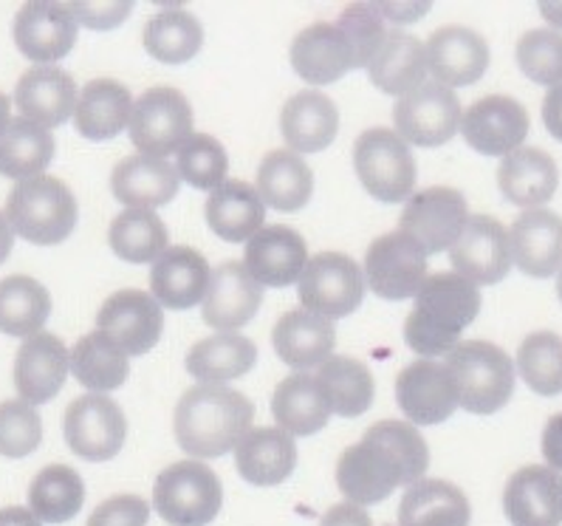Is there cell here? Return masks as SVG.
<instances>
[{"label": "cell", "mask_w": 562, "mask_h": 526, "mask_svg": "<svg viewBox=\"0 0 562 526\" xmlns=\"http://www.w3.org/2000/svg\"><path fill=\"white\" fill-rule=\"evenodd\" d=\"M224 504V484L204 461L165 467L153 484V510L170 526H210Z\"/></svg>", "instance_id": "8992f818"}, {"label": "cell", "mask_w": 562, "mask_h": 526, "mask_svg": "<svg viewBox=\"0 0 562 526\" xmlns=\"http://www.w3.org/2000/svg\"><path fill=\"white\" fill-rule=\"evenodd\" d=\"M77 97V82L60 66H32L14 88V105L23 120L46 131L71 120Z\"/></svg>", "instance_id": "cb8c5ba5"}, {"label": "cell", "mask_w": 562, "mask_h": 526, "mask_svg": "<svg viewBox=\"0 0 562 526\" xmlns=\"http://www.w3.org/2000/svg\"><path fill=\"white\" fill-rule=\"evenodd\" d=\"M192 105L179 88L156 86L147 88L131 111V142L142 156L165 159L179 154L181 145L192 136Z\"/></svg>", "instance_id": "ba28073f"}, {"label": "cell", "mask_w": 562, "mask_h": 526, "mask_svg": "<svg viewBox=\"0 0 562 526\" xmlns=\"http://www.w3.org/2000/svg\"><path fill=\"white\" fill-rule=\"evenodd\" d=\"M212 269L204 255L192 247H170L150 269V294L159 306L184 312L204 300Z\"/></svg>", "instance_id": "83f0119b"}, {"label": "cell", "mask_w": 562, "mask_h": 526, "mask_svg": "<svg viewBox=\"0 0 562 526\" xmlns=\"http://www.w3.org/2000/svg\"><path fill=\"white\" fill-rule=\"evenodd\" d=\"M529 111L515 97L492 93L463 111L461 134L483 156H509L529 136Z\"/></svg>", "instance_id": "9a60e30c"}, {"label": "cell", "mask_w": 562, "mask_h": 526, "mask_svg": "<svg viewBox=\"0 0 562 526\" xmlns=\"http://www.w3.org/2000/svg\"><path fill=\"white\" fill-rule=\"evenodd\" d=\"M97 332L127 357H142L161 340L165 309L145 289H120L97 312Z\"/></svg>", "instance_id": "4fadbf2b"}, {"label": "cell", "mask_w": 562, "mask_h": 526, "mask_svg": "<svg viewBox=\"0 0 562 526\" xmlns=\"http://www.w3.org/2000/svg\"><path fill=\"white\" fill-rule=\"evenodd\" d=\"M470 499L443 479H422L404 490L398 526H470Z\"/></svg>", "instance_id": "8d00e7d4"}, {"label": "cell", "mask_w": 562, "mask_h": 526, "mask_svg": "<svg viewBox=\"0 0 562 526\" xmlns=\"http://www.w3.org/2000/svg\"><path fill=\"white\" fill-rule=\"evenodd\" d=\"M263 287L246 272L244 260H224L212 269L204 294V323L221 334H238L258 314Z\"/></svg>", "instance_id": "d6986e66"}, {"label": "cell", "mask_w": 562, "mask_h": 526, "mask_svg": "<svg viewBox=\"0 0 562 526\" xmlns=\"http://www.w3.org/2000/svg\"><path fill=\"white\" fill-rule=\"evenodd\" d=\"M517 371L537 396L562 393V337L554 332H535L520 343Z\"/></svg>", "instance_id": "7dc6e473"}, {"label": "cell", "mask_w": 562, "mask_h": 526, "mask_svg": "<svg viewBox=\"0 0 562 526\" xmlns=\"http://www.w3.org/2000/svg\"><path fill=\"white\" fill-rule=\"evenodd\" d=\"M430 467L427 441L411 422L382 419L362 439L342 450L337 461V486L357 506L384 501L396 486H411Z\"/></svg>", "instance_id": "6da1fadb"}, {"label": "cell", "mask_w": 562, "mask_h": 526, "mask_svg": "<svg viewBox=\"0 0 562 526\" xmlns=\"http://www.w3.org/2000/svg\"><path fill=\"white\" fill-rule=\"evenodd\" d=\"M260 201L278 213H297L314 193V174L303 156L292 150H271L263 156L255 179Z\"/></svg>", "instance_id": "74e56055"}, {"label": "cell", "mask_w": 562, "mask_h": 526, "mask_svg": "<svg viewBox=\"0 0 562 526\" xmlns=\"http://www.w3.org/2000/svg\"><path fill=\"white\" fill-rule=\"evenodd\" d=\"M12 244H14V230L7 221V215L0 213V264L12 255Z\"/></svg>", "instance_id": "94428289"}, {"label": "cell", "mask_w": 562, "mask_h": 526, "mask_svg": "<svg viewBox=\"0 0 562 526\" xmlns=\"http://www.w3.org/2000/svg\"><path fill=\"white\" fill-rule=\"evenodd\" d=\"M86 504V481L68 465H48L29 484V510L41 524H66Z\"/></svg>", "instance_id": "b9f144b4"}, {"label": "cell", "mask_w": 562, "mask_h": 526, "mask_svg": "<svg viewBox=\"0 0 562 526\" xmlns=\"http://www.w3.org/2000/svg\"><path fill=\"white\" fill-rule=\"evenodd\" d=\"M481 312V292L458 272H438L424 280L416 306L404 321V340L424 360L450 354L461 343V332Z\"/></svg>", "instance_id": "3957f363"}, {"label": "cell", "mask_w": 562, "mask_h": 526, "mask_svg": "<svg viewBox=\"0 0 562 526\" xmlns=\"http://www.w3.org/2000/svg\"><path fill=\"white\" fill-rule=\"evenodd\" d=\"M308 264V244L297 230L271 224L246 240L244 267L260 287L285 289L297 283Z\"/></svg>", "instance_id": "44dd1931"}, {"label": "cell", "mask_w": 562, "mask_h": 526, "mask_svg": "<svg viewBox=\"0 0 562 526\" xmlns=\"http://www.w3.org/2000/svg\"><path fill=\"white\" fill-rule=\"evenodd\" d=\"M63 434L74 456L86 461H111L120 456L127 439L125 411L105 393H86L68 405Z\"/></svg>", "instance_id": "30bf717a"}, {"label": "cell", "mask_w": 562, "mask_h": 526, "mask_svg": "<svg viewBox=\"0 0 562 526\" xmlns=\"http://www.w3.org/2000/svg\"><path fill=\"white\" fill-rule=\"evenodd\" d=\"M396 402L411 425H441L458 407L456 380L443 362L416 360L396 377Z\"/></svg>", "instance_id": "ac0fdd59"}, {"label": "cell", "mask_w": 562, "mask_h": 526, "mask_svg": "<svg viewBox=\"0 0 562 526\" xmlns=\"http://www.w3.org/2000/svg\"><path fill=\"white\" fill-rule=\"evenodd\" d=\"M339 111L319 91H300L280 111V134L292 154H319L337 139Z\"/></svg>", "instance_id": "1f68e13d"}, {"label": "cell", "mask_w": 562, "mask_h": 526, "mask_svg": "<svg viewBox=\"0 0 562 526\" xmlns=\"http://www.w3.org/2000/svg\"><path fill=\"white\" fill-rule=\"evenodd\" d=\"M14 46L23 57L37 66H52L63 60L77 43V18L71 3H52V0H34L21 7L14 14Z\"/></svg>", "instance_id": "2e32d148"}, {"label": "cell", "mask_w": 562, "mask_h": 526, "mask_svg": "<svg viewBox=\"0 0 562 526\" xmlns=\"http://www.w3.org/2000/svg\"><path fill=\"white\" fill-rule=\"evenodd\" d=\"M461 102L456 91L441 82H424L416 91L404 93L393 108L396 134L407 145L438 147L447 145L461 131Z\"/></svg>", "instance_id": "7c38bea8"}, {"label": "cell", "mask_w": 562, "mask_h": 526, "mask_svg": "<svg viewBox=\"0 0 562 526\" xmlns=\"http://www.w3.org/2000/svg\"><path fill=\"white\" fill-rule=\"evenodd\" d=\"M427 68L447 88L475 86L490 68V43L467 26H443L427 41Z\"/></svg>", "instance_id": "603a6c76"}, {"label": "cell", "mask_w": 562, "mask_h": 526, "mask_svg": "<svg viewBox=\"0 0 562 526\" xmlns=\"http://www.w3.org/2000/svg\"><path fill=\"white\" fill-rule=\"evenodd\" d=\"M181 176L167 159L133 154L125 156L111 174L113 199L131 210H156L179 195Z\"/></svg>", "instance_id": "4316f807"}, {"label": "cell", "mask_w": 562, "mask_h": 526, "mask_svg": "<svg viewBox=\"0 0 562 526\" xmlns=\"http://www.w3.org/2000/svg\"><path fill=\"white\" fill-rule=\"evenodd\" d=\"M255 362H258V346L244 334H212L206 340L195 343L187 354V371L210 385L246 377Z\"/></svg>", "instance_id": "f35d334b"}, {"label": "cell", "mask_w": 562, "mask_h": 526, "mask_svg": "<svg viewBox=\"0 0 562 526\" xmlns=\"http://www.w3.org/2000/svg\"><path fill=\"white\" fill-rule=\"evenodd\" d=\"M71 366L74 380L86 385L91 393L116 391L131 377V360L122 348L113 346L102 332H91L77 340L71 348Z\"/></svg>", "instance_id": "60d3db41"}, {"label": "cell", "mask_w": 562, "mask_h": 526, "mask_svg": "<svg viewBox=\"0 0 562 526\" xmlns=\"http://www.w3.org/2000/svg\"><path fill=\"white\" fill-rule=\"evenodd\" d=\"M353 167L364 190L384 204H398L413 195L416 159L393 127H368L359 134L353 142Z\"/></svg>", "instance_id": "52a82bcc"}, {"label": "cell", "mask_w": 562, "mask_h": 526, "mask_svg": "<svg viewBox=\"0 0 562 526\" xmlns=\"http://www.w3.org/2000/svg\"><path fill=\"white\" fill-rule=\"evenodd\" d=\"M271 343H274V351L285 366L294 368V371H305V368L323 366L328 357H334L337 328L319 314L292 309L274 323Z\"/></svg>", "instance_id": "f546056e"}, {"label": "cell", "mask_w": 562, "mask_h": 526, "mask_svg": "<svg viewBox=\"0 0 562 526\" xmlns=\"http://www.w3.org/2000/svg\"><path fill=\"white\" fill-rule=\"evenodd\" d=\"M240 479L255 486L283 484L297 467V445L280 427H251L235 447Z\"/></svg>", "instance_id": "4dcf8cb0"}, {"label": "cell", "mask_w": 562, "mask_h": 526, "mask_svg": "<svg viewBox=\"0 0 562 526\" xmlns=\"http://www.w3.org/2000/svg\"><path fill=\"white\" fill-rule=\"evenodd\" d=\"M52 314V294L41 280L12 275L0 280V332L12 337H34Z\"/></svg>", "instance_id": "7bdbcfd3"}, {"label": "cell", "mask_w": 562, "mask_h": 526, "mask_svg": "<svg viewBox=\"0 0 562 526\" xmlns=\"http://www.w3.org/2000/svg\"><path fill=\"white\" fill-rule=\"evenodd\" d=\"M297 294L305 312L325 321H339L357 312L364 300V275L351 255L319 253L308 258L297 280Z\"/></svg>", "instance_id": "9c48e42d"}, {"label": "cell", "mask_w": 562, "mask_h": 526, "mask_svg": "<svg viewBox=\"0 0 562 526\" xmlns=\"http://www.w3.org/2000/svg\"><path fill=\"white\" fill-rule=\"evenodd\" d=\"M71 12L77 18V23L93 29V32H108V29H116L120 23H125L133 12L131 0H113V3H71Z\"/></svg>", "instance_id": "db71d44e"}, {"label": "cell", "mask_w": 562, "mask_h": 526, "mask_svg": "<svg viewBox=\"0 0 562 526\" xmlns=\"http://www.w3.org/2000/svg\"><path fill=\"white\" fill-rule=\"evenodd\" d=\"M503 513L512 526H562V473L520 467L503 490Z\"/></svg>", "instance_id": "7402d4cb"}, {"label": "cell", "mask_w": 562, "mask_h": 526, "mask_svg": "<svg viewBox=\"0 0 562 526\" xmlns=\"http://www.w3.org/2000/svg\"><path fill=\"white\" fill-rule=\"evenodd\" d=\"M294 71L312 86H331L353 71V48L337 23H314L303 29L292 43Z\"/></svg>", "instance_id": "484cf974"}, {"label": "cell", "mask_w": 562, "mask_h": 526, "mask_svg": "<svg viewBox=\"0 0 562 526\" xmlns=\"http://www.w3.org/2000/svg\"><path fill=\"white\" fill-rule=\"evenodd\" d=\"M557 294H560V303H562V267H560V275H557Z\"/></svg>", "instance_id": "e7e4bbea"}, {"label": "cell", "mask_w": 562, "mask_h": 526, "mask_svg": "<svg viewBox=\"0 0 562 526\" xmlns=\"http://www.w3.org/2000/svg\"><path fill=\"white\" fill-rule=\"evenodd\" d=\"M497 187L506 201L522 210H540L554 199L560 187V170L554 156L540 147H517L515 154L503 156L497 167Z\"/></svg>", "instance_id": "f1b7e54d"}, {"label": "cell", "mask_w": 562, "mask_h": 526, "mask_svg": "<svg viewBox=\"0 0 562 526\" xmlns=\"http://www.w3.org/2000/svg\"><path fill=\"white\" fill-rule=\"evenodd\" d=\"M427 48L418 37H413L411 32H387L382 48L373 57V63L368 66V77H371L373 86L379 88L387 97H398L402 100L404 93L416 91L418 86H424V77H427Z\"/></svg>", "instance_id": "e575fe53"}, {"label": "cell", "mask_w": 562, "mask_h": 526, "mask_svg": "<svg viewBox=\"0 0 562 526\" xmlns=\"http://www.w3.org/2000/svg\"><path fill=\"white\" fill-rule=\"evenodd\" d=\"M68 360L71 351L66 343L52 332H41L29 337L14 357V388L21 393V400L29 405H46L63 391L68 377Z\"/></svg>", "instance_id": "ffe728a7"}, {"label": "cell", "mask_w": 562, "mask_h": 526, "mask_svg": "<svg viewBox=\"0 0 562 526\" xmlns=\"http://www.w3.org/2000/svg\"><path fill=\"white\" fill-rule=\"evenodd\" d=\"M271 413L289 436H314L331 419V405L314 373L294 371L274 388Z\"/></svg>", "instance_id": "d6a6232c"}, {"label": "cell", "mask_w": 562, "mask_h": 526, "mask_svg": "<svg viewBox=\"0 0 562 526\" xmlns=\"http://www.w3.org/2000/svg\"><path fill=\"white\" fill-rule=\"evenodd\" d=\"M450 260L456 272L472 283L495 287L512 269L509 230L492 215H470L461 238L450 249Z\"/></svg>", "instance_id": "e0dca14e"}, {"label": "cell", "mask_w": 562, "mask_h": 526, "mask_svg": "<svg viewBox=\"0 0 562 526\" xmlns=\"http://www.w3.org/2000/svg\"><path fill=\"white\" fill-rule=\"evenodd\" d=\"M43 441V419L37 407L23 400L0 402V456L26 459Z\"/></svg>", "instance_id": "f907efd6"}, {"label": "cell", "mask_w": 562, "mask_h": 526, "mask_svg": "<svg viewBox=\"0 0 562 526\" xmlns=\"http://www.w3.org/2000/svg\"><path fill=\"white\" fill-rule=\"evenodd\" d=\"M255 422V402L226 385H201L184 391L176 405V441L192 459H221L238 447Z\"/></svg>", "instance_id": "7a4b0ae2"}, {"label": "cell", "mask_w": 562, "mask_h": 526, "mask_svg": "<svg viewBox=\"0 0 562 526\" xmlns=\"http://www.w3.org/2000/svg\"><path fill=\"white\" fill-rule=\"evenodd\" d=\"M181 179L195 190H218L226 181V170H229V156H226L224 145L210 134H192L190 139L181 145L179 165H176Z\"/></svg>", "instance_id": "c3c4849f"}, {"label": "cell", "mask_w": 562, "mask_h": 526, "mask_svg": "<svg viewBox=\"0 0 562 526\" xmlns=\"http://www.w3.org/2000/svg\"><path fill=\"white\" fill-rule=\"evenodd\" d=\"M512 264L522 275L546 280L562 267V219L551 210H526L509 230Z\"/></svg>", "instance_id": "d4e9b609"}, {"label": "cell", "mask_w": 562, "mask_h": 526, "mask_svg": "<svg viewBox=\"0 0 562 526\" xmlns=\"http://www.w3.org/2000/svg\"><path fill=\"white\" fill-rule=\"evenodd\" d=\"M540 12L542 18L554 26V32L562 29V3H540Z\"/></svg>", "instance_id": "6125c7cd"}, {"label": "cell", "mask_w": 562, "mask_h": 526, "mask_svg": "<svg viewBox=\"0 0 562 526\" xmlns=\"http://www.w3.org/2000/svg\"><path fill=\"white\" fill-rule=\"evenodd\" d=\"M108 240L125 264H156L167 253L170 235L153 210H125L111 221Z\"/></svg>", "instance_id": "f6af8a7d"}, {"label": "cell", "mask_w": 562, "mask_h": 526, "mask_svg": "<svg viewBox=\"0 0 562 526\" xmlns=\"http://www.w3.org/2000/svg\"><path fill=\"white\" fill-rule=\"evenodd\" d=\"M364 280L382 300L416 298L427 280V253L402 230L382 235L364 255Z\"/></svg>", "instance_id": "5bb4252c"}, {"label": "cell", "mask_w": 562, "mask_h": 526, "mask_svg": "<svg viewBox=\"0 0 562 526\" xmlns=\"http://www.w3.org/2000/svg\"><path fill=\"white\" fill-rule=\"evenodd\" d=\"M133 97L125 82L91 80L77 97L74 127L91 142H105L120 136L131 125Z\"/></svg>", "instance_id": "836d02e7"}, {"label": "cell", "mask_w": 562, "mask_h": 526, "mask_svg": "<svg viewBox=\"0 0 562 526\" xmlns=\"http://www.w3.org/2000/svg\"><path fill=\"white\" fill-rule=\"evenodd\" d=\"M379 12H382V18H391L393 23H413L418 21V18H424V12H427V3H413V7H393V3H376Z\"/></svg>", "instance_id": "680465c9"}, {"label": "cell", "mask_w": 562, "mask_h": 526, "mask_svg": "<svg viewBox=\"0 0 562 526\" xmlns=\"http://www.w3.org/2000/svg\"><path fill=\"white\" fill-rule=\"evenodd\" d=\"M204 46V29L199 18L184 9H165L145 26V52L153 60L181 66Z\"/></svg>", "instance_id": "bcb514c9"}, {"label": "cell", "mask_w": 562, "mask_h": 526, "mask_svg": "<svg viewBox=\"0 0 562 526\" xmlns=\"http://www.w3.org/2000/svg\"><path fill=\"white\" fill-rule=\"evenodd\" d=\"M150 504L142 495H113L91 513L86 526H147Z\"/></svg>", "instance_id": "f5cc1de1"}, {"label": "cell", "mask_w": 562, "mask_h": 526, "mask_svg": "<svg viewBox=\"0 0 562 526\" xmlns=\"http://www.w3.org/2000/svg\"><path fill=\"white\" fill-rule=\"evenodd\" d=\"M314 377H317L319 388L328 396L331 413H337L342 419H357L373 405L376 385H373L371 368L364 366L362 360L337 354V357H328Z\"/></svg>", "instance_id": "ab89813d"}, {"label": "cell", "mask_w": 562, "mask_h": 526, "mask_svg": "<svg viewBox=\"0 0 562 526\" xmlns=\"http://www.w3.org/2000/svg\"><path fill=\"white\" fill-rule=\"evenodd\" d=\"M266 204L246 181H224L206 199V224L226 244H244L263 230Z\"/></svg>", "instance_id": "d590c367"}, {"label": "cell", "mask_w": 562, "mask_h": 526, "mask_svg": "<svg viewBox=\"0 0 562 526\" xmlns=\"http://www.w3.org/2000/svg\"><path fill=\"white\" fill-rule=\"evenodd\" d=\"M319 526H373V521L371 515L364 513L362 506L345 501V504L331 506V510L323 515Z\"/></svg>", "instance_id": "9f6ffc18"}, {"label": "cell", "mask_w": 562, "mask_h": 526, "mask_svg": "<svg viewBox=\"0 0 562 526\" xmlns=\"http://www.w3.org/2000/svg\"><path fill=\"white\" fill-rule=\"evenodd\" d=\"M542 122L549 127V134L557 142H562V86L549 88L546 100H542Z\"/></svg>", "instance_id": "6f0895ef"}, {"label": "cell", "mask_w": 562, "mask_h": 526, "mask_svg": "<svg viewBox=\"0 0 562 526\" xmlns=\"http://www.w3.org/2000/svg\"><path fill=\"white\" fill-rule=\"evenodd\" d=\"M3 215L21 238L52 247L63 244L77 227V199L66 181L43 174L14 184Z\"/></svg>", "instance_id": "5b68a950"}, {"label": "cell", "mask_w": 562, "mask_h": 526, "mask_svg": "<svg viewBox=\"0 0 562 526\" xmlns=\"http://www.w3.org/2000/svg\"><path fill=\"white\" fill-rule=\"evenodd\" d=\"M542 456L549 461L551 470L562 473V413L551 416L542 430Z\"/></svg>", "instance_id": "11a10c76"}, {"label": "cell", "mask_w": 562, "mask_h": 526, "mask_svg": "<svg viewBox=\"0 0 562 526\" xmlns=\"http://www.w3.org/2000/svg\"><path fill=\"white\" fill-rule=\"evenodd\" d=\"M0 526H43L29 506H7L0 510Z\"/></svg>", "instance_id": "91938a15"}, {"label": "cell", "mask_w": 562, "mask_h": 526, "mask_svg": "<svg viewBox=\"0 0 562 526\" xmlns=\"http://www.w3.org/2000/svg\"><path fill=\"white\" fill-rule=\"evenodd\" d=\"M470 221V206L456 187H427L413 193L402 210L398 230L411 235L427 255L456 247Z\"/></svg>", "instance_id": "8fae6325"}, {"label": "cell", "mask_w": 562, "mask_h": 526, "mask_svg": "<svg viewBox=\"0 0 562 526\" xmlns=\"http://www.w3.org/2000/svg\"><path fill=\"white\" fill-rule=\"evenodd\" d=\"M447 371L458 388V405L475 416L506 407L515 393V362L490 340H463L447 354Z\"/></svg>", "instance_id": "277c9868"}, {"label": "cell", "mask_w": 562, "mask_h": 526, "mask_svg": "<svg viewBox=\"0 0 562 526\" xmlns=\"http://www.w3.org/2000/svg\"><path fill=\"white\" fill-rule=\"evenodd\" d=\"M517 66L537 86H562V34L531 29L517 41Z\"/></svg>", "instance_id": "681fc988"}, {"label": "cell", "mask_w": 562, "mask_h": 526, "mask_svg": "<svg viewBox=\"0 0 562 526\" xmlns=\"http://www.w3.org/2000/svg\"><path fill=\"white\" fill-rule=\"evenodd\" d=\"M54 159V136L46 127L26 122L23 116L9 122L0 136V176L7 179H34L43 176Z\"/></svg>", "instance_id": "ee69618b"}, {"label": "cell", "mask_w": 562, "mask_h": 526, "mask_svg": "<svg viewBox=\"0 0 562 526\" xmlns=\"http://www.w3.org/2000/svg\"><path fill=\"white\" fill-rule=\"evenodd\" d=\"M9 122H12V102H9L7 93H0V136L9 127Z\"/></svg>", "instance_id": "be15d7a7"}, {"label": "cell", "mask_w": 562, "mask_h": 526, "mask_svg": "<svg viewBox=\"0 0 562 526\" xmlns=\"http://www.w3.org/2000/svg\"><path fill=\"white\" fill-rule=\"evenodd\" d=\"M339 32L348 37L353 48V66L368 68L382 48L387 29L376 3H351L345 7L337 21Z\"/></svg>", "instance_id": "816d5d0a"}]
</instances>
